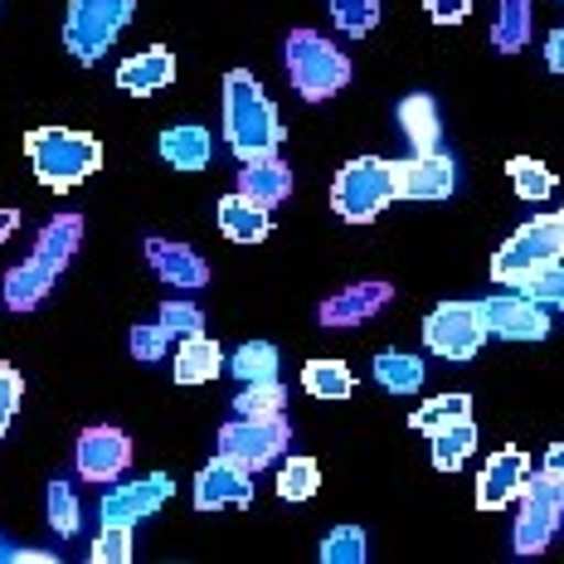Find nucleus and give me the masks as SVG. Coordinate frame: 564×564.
<instances>
[{
    "mask_svg": "<svg viewBox=\"0 0 564 564\" xmlns=\"http://www.w3.org/2000/svg\"><path fill=\"white\" fill-rule=\"evenodd\" d=\"M78 243H84V219L78 215H54L50 225H44L40 243L30 249L25 263H15L6 273V282H0V302H6L10 312H34L54 292V282L68 268V258L78 253Z\"/></svg>",
    "mask_w": 564,
    "mask_h": 564,
    "instance_id": "1",
    "label": "nucleus"
},
{
    "mask_svg": "<svg viewBox=\"0 0 564 564\" xmlns=\"http://www.w3.org/2000/svg\"><path fill=\"white\" fill-rule=\"evenodd\" d=\"M225 141L239 161L278 156V147H282L278 108L268 102V93L258 88V78L249 68L225 74Z\"/></svg>",
    "mask_w": 564,
    "mask_h": 564,
    "instance_id": "2",
    "label": "nucleus"
},
{
    "mask_svg": "<svg viewBox=\"0 0 564 564\" xmlns=\"http://www.w3.org/2000/svg\"><path fill=\"white\" fill-rule=\"evenodd\" d=\"M516 501H521V516H516L511 550L516 555H545L564 521V448L560 443L545 453V467H531V477H525Z\"/></svg>",
    "mask_w": 564,
    "mask_h": 564,
    "instance_id": "3",
    "label": "nucleus"
},
{
    "mask_svg": "<svg viewBox=\"0 0 564 564\" xmlns=\"http://www.w3.org/2000/svg\"><path fill=\"white\" fill-rule=\"evenodd\" d=\"M25 156L40 175V185L64 195L102 171V141L88 132H68V127H34L25 137Z\"/></svg>",
    "mask_w": 564,
    "mask_h": 564,
    "instance_id": "4",
    "label": "nucleus"
},
{
    "mask_svg": "<svg viewBox=\"0 0 564 564\" xmlns=\"http://www.w3.org/2000/svg\"><path fill=\"white\" fill-rule=\"evenodd\" d=\"M282 64H288L292 88L307 102H326L350 84V58L316 30H292L288 44H282Z\"/></svg>",
    "mask_w": 564,
    "mask_h": 564,
    "instance_id": "5",
    "label": "nucleus"
},
{
    "mask_svg": "<svg viewBox=\"0 0 564 564\" xmlns=\"http://www.w3.org/2000/svg\"><path fill=\"white\" fill-rule=\"evenodd\" d=\"M137 0H68L64 15V50L78 64H98L112 50V40L132 25Z\"/></svg>",
    "mask_w": 564,
    "mask_h": 564,
    "instance_id": "6",
    "label": "nucleus"
},
{
    "mask_svg": "<svg viewBox=\"0 0 564 564\" xmlns=\"http://www.w3.org/2000/svg\"><path fill=\"white\" fill-rule=\"evenodd\" d=\"M394 199V181H390V161L380 156H356L336 171L332 181V209L346 225H370L380 219V209Z\"/></svg>",
    "mask_w": 564,
    "mask_h": 564,
    "instance_id": "7",
    "label": "nucleus"
},
{
    "mask_svg": "<svg viewBox=\"0 0 564 564\" xmlns=\"http://www.w3.org/2000/svg\"><path fill=\"white\" fill-rule=\"evenodd\" d=\"M560 253H564V219L560 215L525 219V225L516 229L497 253H491V278H497L501 288H516V282L531 273V268L555 263Z\"/></svg>",
    "mask_w": 564,
    "mask_h": 564,
    "instance_id": "8",
    "label": "nucleus"
},
{
    "mask_svg": "<svg viewBox=\"0 0 564 564\" xmlns=\"http://www.w3.org/2000/svg\"><path fill=\"white\" fill-rule=\"evenodd\" d=\"M292 448V423L288 414H268V419H234L229 429H219V453L234 457L239 467H273L282 453Z\"/></svg>",
    "mask_w": 564,
    "mask_h": 564,
    "instance_id": "9",
    "label": "nucleus"
},
{
    "mask_svg": "<svg viewBox=\"0 0 564 564\" xmlns=\"http://www.w3.org/2000/svg\"><path fill=\"white\" fill-rule=\"evenodd\" d=\"M487 340V326H481L477 302H438L423 322V346L443 360H473Z\"/></svg>",
    "mask_w": 564,
    "mask_h": 564,
    "instance_id": "10",
    "label": "nucleus"
},
{
    "mask_svg": "<svg viewBox=\"0 0 564 564\" xmlns=\"http://www.w3.org/2000/svg\"><path fill=\"white\" fill-rule=\"evenodd\" d=\"M477 312H481L487 336H501V340H545L550 336V307L521 297V292H511V288L497 292V297H481Z\"/></svg>",
    "mask_w": 564,
    "mask_h": 564,
    "instance_id": "11",
    "label": "nucleus"
},
{
    "mask_svg": "<svg viewBox=\"0 0 564 564\" xmlns=\"http://www.w3.org/2000/svg\"><path fill=\"white\" fill-rule=\"evenodd\" d=\"M171 497H175V477L151 473V477L112 487L108 497L98 501V516H102V525H137V521H147V516H156Z\"/></svg>",
    "mask_w": 564,
    "mask_h": 564,
    "instance_id": "12",
    "label": "nucleus"
},
{
    "mask_svg": "<svg viewBox=\"0 0 564 564\" xmlns=\"http://www.w3.org/2000/svg\"><path fill=\"white\" fill-rule=\"evenodd\" d=\"M390 181L394 199H448L457 191V166L443 151H429V156L390 161Z\"/></svg>",
    "mask_w": 564,
    "mask_h": 564,
    "instance_id": "13",
    "label": "nucleus"
},
{
    "mask_svg": "<svg viewBox=\"0 0 564 564\" xmlns=\"http://www.w3.org/2000/svg\"><path fill=\"white\" fill-rule=\"evenodd\" d=\"M253 501V473L239 467L234 457L215 453V463H205L195 473V511H229Z\"/></svg>",
    "mask_w": 564,
    "mask_h": 564,
    "instance_id": "14",
    "label": "nucleus"
},
{
    "mask_svg": "<svg viewBox=\"0 0 564 564\" xmlns=\"http://www.w3.org/2000/svg\"><path fill=\"white\" fill-rule=\"evenodd\" d=\"M78 477L84 481H117L132 467V438H127L122 429H108V423H98V429H84L78 433Z\"/></svg>",
    "mask_w": 564,
    "mask_h": 564,
    "instance_id": "15",
    "label": "nucleus"
},
{
    "mask_svg": "<svg viewBox=\"0 0 564 564\" xmlns=\"http://www.w3.org/2000/svg\"><path fill=\"white\" fill-rule=\"evenodd\" d=\"M525 477H531V457H525L521 448H501L487 457V467H481L477 477V507L481 511H501L511 507L516 497H521Z\"/></svg>",
    "mask_w": 564,
    "mask_h": 564,
    "instance_id": "16",
    "label": "nucleus"
},
{
    "mask_svg": "<svg viewBox=\"0 0 564 564\" xmlns=\"http://www.w3.org/2000/svg\"><path fill=\"white\" fill-rule=\"evenodd\" d=\"M394 302V288L390 282H356V288L336 292V297L322 302V312H316V322L332 326V332H340V326H360L370 322L380 307H390Z\"/></svg>",
    "mask_w": 564,
    "mask_h": 564,
    "instance_id": "17",
    "label": "nucleus"
},
{
    "mask_svg": "<svg viewBox=\"0 0 564 564\" xmlns=\"http://www.w3.org/2000/svg\"><path fill=\"white\" fill-rule=\"evenodd\" d=\"M147 263L156 268V278L161 282H171V288H205L209 282V263L199 258L191 243H175V239H156L151 234L147 239Z\"/></svg>",
    "mask_w": 564,
    "mask_h": 564,
    "instance_id": "18",
    "label": "nucleus"
},
{
    "mask_svg": "<svg viewBox=\"0 0 564 564\" xmlns=\"http://www.w3.org/2000/svg\"><path fill=\"white\" fill-rule=\"evenodd\" d=\"M171 78H175V54L161 50V44H151V50L117 64V88L132 93V98H151V93H161Z\"/></svg>",
    "mask_w": 564,
    "mask_h": 564,
    "instance_id": "19",
    "label": "nucleus"
},
{
    "mask_svg": "<svg viewBox=\"0 0 564 564\" xmlns=\"http://www.w3.org/2000/svg\"><path fill=\"white\" fill-rule=\"evenodd\" d=\"M239 195L253 199V205L273 209L292 195V166L282 156H258V161H243L239 171Z\"/></svg>",
    "mask_w": 564,
    "mask_h": 564,
    "instance_id": "20",
    "label": "nucleus"
},
{
    "mask_svg": "<svg viewBox=\"0 0 564 564\" xmlns=\"http://www.w3.org/2000/svg\"><path fill=\"white\" fill-rule=\"evenodd\" d=\"M156 151L175 171H205L209 156H215V137H209L199 122H181V127H166V132H161Z\"/></svg>",
    "mask_w": 564,
    "mask_h": 564,
    "instance_id": "21",
    "label": "nucleus"
},
{
    "mask_svg": "<svg viewBox=\"0 0 564 564\" xmlns=\"http://www.w3.org/2000/svg\"><path fill=\"white\" fill-rule=\"evenodd\" d=\"M175 384H209L225 375V346L209 336H185L181 350H175Z\"/></svg>",
    "mask_w": 564,
    "mask_h": 564,
    "instance_id": "22",
    "label": "nucleus"
},
{
    "mask_svg": "<svg viewBox=\"0 0 564 564\" xmlns=\"http://www.w3.org/2000/svg\"><path fill=\"white\" fill-rule=\"evenodd\" d=\"M219 234L234 243H263L273 234V209L253 205L243 195H225L219 199Z\"/></svg>",
    "mask_w": 564,
    "mask_h": 564,
    "instance_id": "23",
    "label": "nucleus"
},
{
    "mask_svg": "<svg viewBox=\"0 0 564 564\" xmlns=\"http://www.w3.org/2000/svg\"><path fill=\"white\" fill-rule=\"evenodd\" d=\"M399 132L409 137L414 156H429V151H438V141H443L438 102H433L429 93H409V98L399 102Z\"/></svg>",
    "mask_w": 564,
    "mask_h": 564,
    "instance_id": "24",
    "label": "nucleus"
},
{
    "mask_svg": "<svg viewBox=\"0 0 564 564\" xmlns=\"http://www.w3.org/2000/svg\"><path fill=\"white\" fill-rule=\"evenodd\" d=\"M423 438H429L433 467H438V473H457V467H463L467 457H473V448H477V429H473V414H463V419L443 423V429L423 433Z\"/></svg>",
    "mask_w": 564,
    "mask_h": 564,
    "instance_id": "25",
    "label": "nucleus"
},
{
    "mask_svg": "<svg viewBox=\"0 0 564 564\" xmlns=\"http://www.w3.org/2000/svg\"><path fill=\"white\" fill-rule=\"evenodd\" d=\"M531 0H501L497 6V25H491V44L501 54H521L531 44Z\"/></svg>",
    "mask_w": 564,
    "mask_h": 564,
    "instance_id": "26",
    "label": "nucleus"
},
{
    "mask_svg": "<svg viewBox=\"0 0 564 564\" xmlns=\"http://www.w3.org/2000/svg\"><path fill=\"white\" fill-rule=\"evenodd\" d=\"M375 380L390 394H414L423 390V360L409 356V350H380L375 356Z\"/></svg>",
    "mask_w": 564,
    "mask_h": 564,
    "instance_id": "27",
    "label": "nucleus"
},
{
    "mask_svg": "<svg viewBox=\"0 0 564 564\" xmlns=\"http://www.w3.org/2000/svg\"><path fill=\"white\" fill-rule=\"evenodd\" d=\"M278 497L282 501H312L316 487H322V467H316V457H278Z\"/></svg>",
    "mask_w": 564,
    "mask_h": 564,
    "instance_id": "28",
    "label": "nucleus"
},
{
    "mask_svg": "<svg viewBox=\"0 0 564 564\" xmlns=\"http://www.w3.org/2000/svg\"><path fill=\"white\" fill-rule=\"evenodd\" d=\"M302 384H307L312 399H350L356 375H350V366H340V360H307Z\"/></svg>",
    "mask_w": 564,
    "mask_h": 564,
    "instance_id": "29",
    "label": "nucleus"
},
{
    "mask_svg": "<svg viewBox=\"0 0 564 564\" xmlns=\"http://www.w3.org/2000/svg\"><path fill=\"white\" fill-rule=\"evenodd\" d=\"M234 380L253 384V380H278V346L273 340H249V346L234 350V360H225Z\"/></svg>",
    "mask_w": 564,
    "mask_h": 564,
    "instance_id": "30",
    "label": "nucleus"
},
{
    "mask_svg": "<svg viewBox=\"0 0 564 564\" xmlns=\"http://www.w3.org/2000/svg\"><path fill=\"white\" fill-rule=\"evenodd\" d=\"M288 409V390L278 380H253L234 394V419H268Z\"/></svg>",
    "mask_w": 564,
    "mask_h": 564,
    "instance_id": "31",
    "label": "nucleus"
},
{
    "mask_svg": "<svg viewBox=\"0 0 564 564\" xmlns=\"http://www.w3.org/2000/svg\"><path fill=\"white\" fill-rule=\"evenodd\" d=\"M507 181L516 185V195L521 199H545L550 191H555V171H550L545 161H535V156H511L507 161Z\"/></svg>",
    "mask_w": 564,
    "mask_h": 564,
    "instance_id": "32",
    "label": "nucleus"
},
{
    "mask_svg": "<svg viewBox=\"0 0 564 564\" xmlns=\"http://www.w3.org/2000/svg\"><path fill=\"white\" fill-rule=\"evenodd\" d=\"M316 555H322V564H366V555H370L366 531H360V525H336V531H326Z\"/></svg>",
    "mask_w": 564,
    "mask_h": 564,
    "instance_id": "33",
    "label": "nucleus"
},
{
    "mask_svg": "<svg viewBox=\"0 0 564 564\" xmlns=\"http://www.w3.org/2000/svg\"><path fill=\"white\" fill-rule=\"evenodd\" d=\"M511 292H521V297H531V302H545V307L555 312V307H560V297H564V268H560V258H555V263L531 268V273L516 282Z\"/></svg>",
    "mask_w": 564,
    "mask_h": 564,
    "instance_id": "34",
    "label": "nucleus"
},
{
    "mask_svg": "<svg viewBox=\"0 0 564 564\" xmlns=\"http://www.w3.org/2000/svg\"><path fill=\"white\" fill-rule=\"evenodd\" d=\"M463 414H473V394L453 390V394H438V399H429L423 409H414V419H409V423H414L419 433H433V429H443V423H453Z\"/></svg>",
    "mask_w": 564,
    "mask_h": 564,
    "instance_id": "35",
    "label": "nucleus"
},
{
    "mask_svg": "<svg viewBox=\"0 0 564 564\" xmlns=\"http://www.w3.org/2000/svg\"><path fill=\"white\" fill-rule=\"evenodd\" d=\"M332 20L340 34L366 40V34L380 25V0H332Z\"/></svg>",
    "mask_w": 564,
    "mask_h": 564,
    "instance_id": "36",
    "label": "nucleus"
},
{
    "mask_svg": "<svg viewBox=\"0 0 564 564\" xmlns=\"http://www.w3.org/2000/svg\"><path fill=\"white\" fill-rule=\"evenodd\" d=\"M50 525L54 535H78V525H84V511H78V491L68 487V481H50Z\"/></svg>",
    "mask_w": 564,
    "mask_h": 564,
    "instance_id": "37",
    "label": "nucleus"
},
{
    "mask_svg": "<svg viewBox=\"0 0 564 564\" xmlns=\"http://www.w3.org/2000/svg\"><path fill=\"white\" fill-rule=\"evenodd\" d=\"M156 322L166 326V336H175V340H185V336H205V312H199L195 302H166Z\"/></svg>",
    "mask_w": 564,
    "mask_h": 564,
    "instance_id": "38",
    "label": "nucleus"
},
{
    "mask_svg": "<svg viewBox=\"0 0 564 564\" xmlns=\"http://www.w3.org/2000/svg\"><path fill=\"white\" fill-rule=\"evenodd\" d=\"M93 564H127L132 560V525H102V535L93 540Z\"/></svg>",
    "mask_w": 564,
    "mask_h": 564,
    "instance_id": "39",
    "label": "nucleus"
},
{
    "mask_svg": "<svg viewBox=\"0 0 564 564\" xmlns=\"http://www.w3.org/2000/svg\"><path fill=\"white\" fill-rule=\"evenodd\" d=\"M20 399H25V380L15 366H0V438H6L10 419L20 414Z\"/></svg>",
    "mask_w": 564,
    "mask_h": 564,
    "instance_id": "40",
    "label": "nucleus"
},
{
    "mask_svg": "<svg viewBox=\"0 0 564 564\" xmlns=\"http://www.w3.org/2000/svg\"><path fill=\"white\" fill-rule=\"evenodd\" d=\"M166 346H171V336H166V326L161 322H147V326H132V356L137 360H161L166 356Z\"/></svg>",
    "mask_w": 564,
    "mask_h": 564,
    "instance_id": "41",
    "label": "nucleus"
},
{
    "mask_svg": "<svg viewBox=\"0 0 564 564\" xmlns=\"http://www.w3.org/2000/svg\"><path fill=\"white\" fill-rule=\"evenodd\" d=\"M477 0H423V10H429L433 25H463L467 15H473Z\"/></svg>",
    "mask_w": 564,
    "mask_h": 564,
    "instance_id": "42",
    "label": "nucleus"
},
{
    "mask_svg": "<svg viewBox=\"0 0 564 564\" xmlns=\"http://www.w3.org/2000/svg\"><path fill=\"white\" fill-rule=\"evenodd\" d=\"M545 64H550V74H564V30L545 34Z\"/></svg>",
    "mask_w": 564,
    "mask_h": 564,
    "instance_id": "43",
    "label": "nucleus"
},
{
    "mask_svg": "<svg viewBox=\"0 0 564 564\" xmlns=\"http://www.w3.org/2000/svg\"><path fill=\"white\" fill-rule=\"evenodd\" d=\"M6 560H10V564H54L50 550H10Z\"/></svg>",
    "mask_w": 564,
    "mask_h": 564,
    "instance_id": "44",
    "label": "nucleus"
},
{
    "mask_svg": "<svg viewBox=\"0 0 564 564\" xmlns=\"http://www.w3.org/2000/svg\"><path fill=\"white\" fill-rule=\"evenodd\" d=\"M15 229H20V209H0V243H6Z\"/></svg>",
    "mask_w": 564,
    "mask_h": 564,
    "instance_id": "45",
    "label": "nucleus"
},
{
    "mask_svg": "<svg viewBox=\"0 0 564 564\" xmlns=\"http://www.w3.org/2000/svg\"><path fill=\"white\" fill-rule=\"evenodd\" d=\"M6 555H10V550H0V560H6Z\"/></svg>",
    "mask_w": 564,
    "mask_h": 564,
    "instance_id": "46",
    "label": "nucleus"
}]
</instances>
